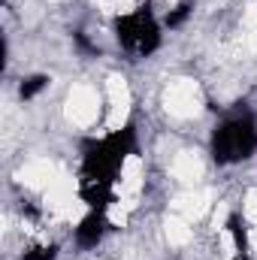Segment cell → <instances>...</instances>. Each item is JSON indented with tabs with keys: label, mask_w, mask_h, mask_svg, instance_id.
<instances>
[{
	"label": "cell",
	"mask_w": 257,
	"mask_h": 260,
	"mask_svg": "<svg viewBox=\"0 0 257 260\" xmlns=\"http://www.w3.org/2000/svg\"><path fill=\"white\" fill-rule=\"evenodd\" d=\"M209 151L218 167H233V164L251 160L257 154V118L248 112L224 118L212 130Z\"/></svg>",
	"instance_id": "6da1fadb"
},
{
	"label": "cell",
	"mask_w": 257,
	"mask_h": 260,
	"mask_svg": "<svg viewBox=\"0 0 257 260\" xmlns=\"http://www.w3.org/2000/svg\"><path fill=\"white\" fill-rule=\"evenodd\" d=\"M115 40L139 58H148L160 49V24L148 12V6H136L115 18Z\"/></svg>",
	"instance_id": "7a4b0ae2"
},
{
	"label": "cell",
	"mask_w": 257,
	"mask_h": 260,
	"mask_svg": "<svg viewBox=\"0 0 257 260\" xmlns=\"http://www.w3.org/2000/svg\"><path fill=\"white\" fill-rule=\"evenodd\" d=\"M109 233V218H106V209H91L73 230V239L79 248H97L103 242V236Z\"/></svg>",
	"instance_id": "3957f363"
},
{
	"label": "cell",
	"mask_w": 257,
	"mask_h": 260,
	"mask_svg": "<svg viewBox=\"0 0 257 260\" xmlns=\"http://www.w3.org/2000/svg\"><path fill=\"white\" fill-rule=\"evenodd\" d=\"M49 76H43V73H37V76H27V79H21V85H18V97L21 100H34L37 94H43L46 88H49Z\"/></svg>",
	"instance_id": "277c9868"
},
{
	"label": "cell",
	"mask_w": 257,
	"mask_h": 260,
	"mask_svg": "<svg viewBox=\"0 0 257 260\" xmlns=\"http://www.w3.org/2000/svg\"><path fill=\"white\" fill-rule=\"evenodd\" d=\"M21 260H58V245H52V242H40V245H30Z\"/></svg>",
	"instance_id": "5b68a950"
}]
</instances>
